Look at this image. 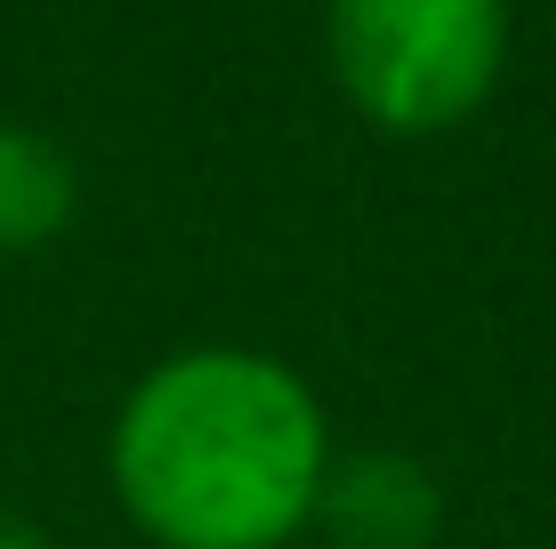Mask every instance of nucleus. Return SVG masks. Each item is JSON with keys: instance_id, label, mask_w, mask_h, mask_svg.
Masks as SVG:
<instances>
[{"instance_id": "obj_1", "label": "nucleus", "mask_w": 556, "mask_h": 549, "mask_svg": "<svg viewBox=\"0 0 556 549\" xmlns=\"http://www.w3.org/2000/svg\"><path fill=\"white\" fill-rule=\"evenodd\" d=\"M331 428L306 380L251 348H186L113 421V494L162 549H282L315 525Z\"/></svg>"}, {"instance_id": "obj_2", "label": "nucleus", "mask_w": 556, "mask_h": 549, "mask_svg": "<svg viewBox=\"0 0 556 549\" xmlns=\"http://www.w3.org/2000/svg\"><path fill=\"white\" fill-rule=\"evenodd\" d=\"M508 57V0H331V65L395 138L468 122Z\"/></svg>"}, {"instance_id": "obj_3", "label": "nucleus", "mask_w": 556, "mask_h": 549, "mask_svg": "<svg viewBox=\"0 0 556 549\" xmlns=\"http://www.w3.org/2000/svg\"><path fill=\"white\" fill-rule=\"evenodd\" d=\"M315 525L331 549H428L444 534V494L404 452H363L323 477Z\"/></svg>"}, {"instance_id": "obj_4", "label": "nucleus", "mask_w": 556, "mask_h": 549, "mask_svg": "<svg viewBox=\"0 0 556 549\" xmlns=\"http://www.w3.org/2000/svg\"><path fill=\"white\" fill-rule=\"evenodd\" d=\"M81 178H73L65 146H49L41 129L0 122V251H41L73 226Z\"/></svg>"}, {"instance_id": "obj_5", "label": "nucleus", "mask_w": 556, "mask_h": 549, "mask_svg": "<svg viewBox=\"0 0 556 549\" xmlns=\"http://www.w3.org/2000/svg\"><path fill=\"white\" fill-rule=\"evenodd\" d=\"M0 549H56L41 525H25V517H0Z\"/></svg>"}]
</instances>
